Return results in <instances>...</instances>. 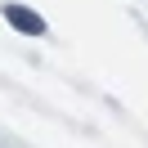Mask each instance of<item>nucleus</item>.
I'll use <instances>...</instances> for the list:
<instances>
[{"instance_id":"f257e3e1","label":"nucleus","mask_w":148,"mask_h":148,"mask_svg":"<svg viewBox=\"0 0 148 148\" xmlns=\"http://www.w3.org/2000/svg\"><path fill=\"white\" fill-rule=\"evenodd\" d=\"M5 14H9V23H14V27H23V32H45V23H40L36 14H27V9H18V5H9V9H5Z\"/></svg>"}]
</instances>
